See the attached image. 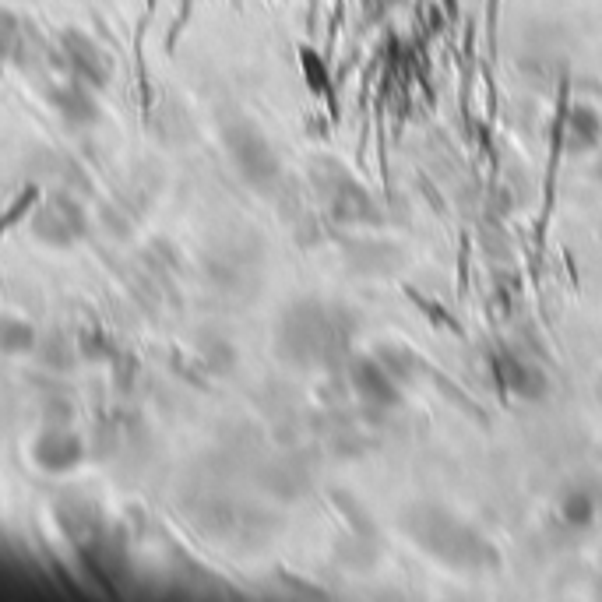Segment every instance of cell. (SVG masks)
Masks as SVG:
<instances>
[{"label": "cell", "instance_id": "cell-1", "mask_svg": "<svg viewBox=\"0 0 602 602\" xmlns=\"http://www.w3.org/2000/svg\"><path fill=\"white\" fill-rule=\"evenodd\" d=\"M560 511H564V518L571 525H588L592 522V514H595V504H592V497L588 493H581V490H574V493H567L564 497V504H560Z\"/></svg>", "mask_w": 602, "mask_h": 602}, {"label": "cell", "instance_id": "cell-2", "mask_svg": "<svg viewBox=\"0 0 602 602\" xmlns=\"http://www.w3.org/2000/svg\"><path fill=\"white\" fill-rule=\"evenodd\" d=\"M36 201H39V191H36V187H29V191H25V194H22V198H18V201H15V205H11V208H8V212L0 215V236L8 233V229H15V226H18V222H22V219H25V215H29V212H32V208H36Z\"/></svg>", "mask_w": 602, "mask_h": 602}]
</instances>
